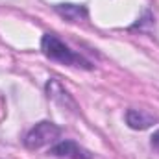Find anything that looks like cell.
<instances>
[{
  "mask_svg": "<svg viewBox=\"0 0 159 159\" xmlns=\"http://www.w3.org/2000/svg\"><path fill=\"white\" fill-rule=\"evenodd\" d=\"M57 13L63 15L65 19H69L70 22H78L87 19V7L85 6H76V4H59L56 6Z\"/></svg>",
  "mask_w": 159,
  "mask_h": 159,
  "instance_id": "8992f818",
  "label": "cell"
},
{
  "mask_svg": "<svg viewBox=\"0 0 159 159\" xmlns=\"http://www.w3.org/2000/svg\"><path fill=\"white\" fill-rule=\"evenodd\" d=\"M50 156L54 157H63V159H91V152L83 150L80 144H76L74 141H59L57 144H54L48 150Z\"/></svg>",
  "mask_w": 159,
  "mask_h": 159,
  "instance_id": "3957f363",
  "label": "cell"
},
{
  "mask_svg": "<svg viewBox=\"0 0 159 159\" xmlns=\"http://www.w3.org/2000/svg\"><path fill=\"white\" fill-rule=\"evenodd\" d=\"M156 120L157 119L154 115H150L143 109H128L126 111V122L133 129H146L152 124H156Z\"/></svg>",
  "mask_w": 159,
  "mask_h": 159,
  "instance_id": "277c9868",
  "label": "cell"
},
{
  "mask_svg": "<svg viewBox=\"0 0 159 159\" xmlns=\"http://www.w3.org/2000/svg\"><path fill=\"white\" fill-rule=\"evenodd\" d=\"M150 144H152V148H154V150H157V152H159V129L152 135V137H150Z\"/></svg>",
  "mask_w": 159,
  "mask_h": 159,
  "instance_id": "52a82bcc",
  "label": "cell"
},
{
  "mask_svg": "<svg viewBox=\"0 0 159 159\" xmlns=\"http://www.w3.org/2000/svg\"><path fill=\"white\" fill-rule=\"evenodd\" d=\"M41 50H43V54L48 59L57 61L61 65L80 67V69H85V70H91L93 69L91 61H87L83 56H80L74 50H70L63 41H59L56 35H52V34H44L43 35V39H41Z\"/></svg>",
  "mask_w": 159,
  "mask_h": 159,
  "instance_id": "6da1fadb",
  "label": "cell"
},
{
  "mask_svg": "<svg viewBox=\"0 0 159 159\" xmlns=\"http://www.w3.org/2000/svg\"><path fill=\"white\" fill-rule=\"evenodd\" d=\"M46 91H48V96L54 98L56 102H59L65 109H67V107L78 109V107H76V102L72 100V96H70V94H69V93H67V91H65L56 80H50V81L46 83Z\"/></svg>",
  "mask_w": 159,
  "mask_h": 159,
  "instance_id": "5b68a950",
  "label": "cell"
},
{
  "mask_svg": "<svg viewBox=\"0 0 159 159\" xmlns=\"http://www.w3.org/2000/svg\"><path fill=\"white\" fill-rule=\"evenodd\" d=\"M59 135H61V128H59V126H56L54 122L43 120V122L35 124V126L28 131V135H26V139H24V144H26L28 148H32V150H37V148L44 146V144L54 143Z\"/></svg>",
  "mask_w": 159,
  "mask_h": 159,
  "instance_id": "7a4b0ae2",
  "label": "cell"
}]
</instances>
